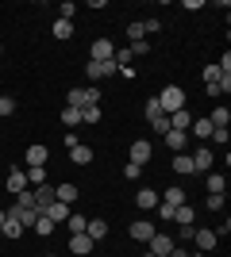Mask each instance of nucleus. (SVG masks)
I'll use <instances>...</instances> for the list:
<instances>
[{"instance_id": "473e14b6", "label": "nucleus", "mask_w": 231, "mask_h": 257, "mask_svg": "<svg viewBox=\"0 0 231 257\" xmlns=\"http://www.w3.org/2000/svg\"><path fill=\"white\" fill-rule=\"evenodd\" d=\"M81 92H85V107H100V88H97V85L81 88Z\"/></svg>"}, {"instance_id": "bb28decb", "label": "nucleus", "mask_w": 231, "mask_h": 257, "mask_svg": "<svg viewBox=\"0 0 231 257\" xmlns=\"http://www.w3.org/2000/svg\"><path fill=\"white\" fill-rule=\"evenodd\" d=\"M174 173L189 177V173H193V158H189V154H174Z\"/></svg>"}, {"instance_id": "5701e85b", "label": "nucleus", "mask_w": 231, "mask_h": 257, "mask_svg": "<svg viewBox=\"0 0 231 257\" xmlns=\"http://www.w3.org/2000/svg\"><path fill=\"white\" fill-rule=\"evenodd\" d=\"M227 192V181H223V173H208V196H223Z\"/></svg>"}, {"instance_id": "4be33fe9", "label": "nucleus", "mask_w": 231, "mask_h": 257, "mask_svg": "<svg viewBox=\"0 0 231 257\" xmlns=\"http://www.w3.org/2000/svg\"><path fill=\"white\" fill-rule=\"evenodd\" d=\"M185 200H189L185 188H166V196H162V204H170V207H181Z\"/></svg>"}, {"instance_id": "e433bc0d", "label": "nucleus", "mask_w": 231, "mask_h": 257, "mask_svg": "<svg viewBox=\"0 0 231 257\" xmlns=\"http://www.w3.org/2000/svg\"><path fill=\"white\" fill-rule=\"evenodd\" d=\"M81 123H100V107H81Z\"/></svg>"}, {"instance_id": "2eb2a0df", "label": "nucleus", "mask_w": 231, "mask_h": 257, "mask_svg": "<svg viewBox=\"0 0 231 257\" xmlns=\"http://www.w3.org/2000/svg\"><path fill=\"white\" fill-rule=\"evenodd\" d=\"M8 192H27V173L23 169H8Z\"/></svg>"}, {"instance_id": "09e8293b", "label": "nucleus", "mask_w": 231, "mask_h": 257, "mask_svg": "<svg viewBox=\"0 0 231 257\" xmlns=\"http://www.w3.org/2000/svg\"><path fill=\"white\" fill-rule=\"evenodd\" d=\"M46 257H58V253H46Z\"/></svg>"}, {"instance_id": "a19ab883", "label": "nucleus", "mask_w": 231, "mask_h": 257, "mask_svg": "<svg viewBox=\"0 0 231 257\" xmlns=\"http://www.w3.org/2000/svg\"><path fill=\"white\" fill-rule=\"evenodd\" d=\"M204 207H208V211H223V196H208Z\"/></svg>"}, {"instance_id": "a18cd8bd", "label": "nucleus", "mask_w": 231, "mask_h": 257, "mask_svg": "<svg viewBox=\"0 0 231 257\" xmlns=\"http://www.w3.org/2000/svg\"><path fill=\"white\" fill-rule=\"evenodd\" d=\"M170 257H189V253H185L181 246H174V249H170Z\"/></svg>"}, {"instance_id": "c03bdc74", "label": "nucleus", "mask_w": 231, "mask_h": 257, "mask_svg": "<svg viewBox=\"0 0 231 257\" xmlns=\"http://www.w3.org/2000/svg\"><path fill=\"white\" fill-rule=\"evenodd\" d=\"M158 27H162V23H158V20H143V31H146V35H154V31H158Z\"/></svg>"}, {"instance_id": "a878e982", "label": "nucleus", "mask_w": 231, "mask_h": 257, "mask_svg": "<svg viewBox=\"0 0 231 257\" xmlns=\"http://www.w3.org/2000/svg\"><path fill=\"white\" fill-rule=\"evenodd\" d=\"M0 234H4V238H20V234H23V226L16 223L8 211H4V226H0Z\"/></svg>"}, {"instance_id": "7ed1b4c3", "label": "nucleus", "mask_w": 231, "mask_h": 257, "mask_svg": "<svg viewBox=\"0 0 231 257\" xmlns=\"http://www.w3.org/2000/svg\"><path fill=\"white\" fill-rule=\"evenodd\" d=\"M146 246H150L146 253H154V257H170V249L177 246V238H174V234H166V230H154V238L146 242Z\"/></svg>"}, {"instance_id": "c756f323", "label": "nucleus", "mask_w": 231, "mask_h": 257, "mask_svg": "<svg viewBox=\"0 0 231 257\" xmlns=\"http://www.w3.org/2000/svg\"><path fill=\"white\" fill-rule=\"evenodd\" d=\"M54 226H58V223H50L46 215H39V223H35L31 230H35V234H43V238H46V234H54Z\"/></svg>"}, {"instance_id": "8fccbe9b", "label": "nucleus", "mask_w": 231, "mask_h": 257, "mask_svg": "<svg viewBox=\"0 0 231 257\" xmlns=\"http://www.w3.org/2000/svg\"><path fill=\"white\" fill-rule=\"evenodd\" d=\"M143 257H154V253H143Z\"/></svg>"}, {"instance_id": "9d476101", "label": "nucleus", "mask_w": 231, "mask_h": 257, "mask_svg": "<svg viewBox=\"0 0 231 257\" xmlns=\"http://www.w3.org/2000/svg\"><path fill=\"white\" fill-rule=\"evenodd\" d=\"M46 158H50V150L39 142V146H27V154H23V165H27V169H31V165H46Z\"/></svg>"}, {"instance_id": "c85d7f7f", "label": "nucleus", "mask_w": 231, "mask_h": 257, "mask_svg": "<svg viewBox=\"0 0 231 257\" xmlns=\"http://www.w3.org/2000/svg\"><path fill=\"white\" fill-rule=\"evenodd\" d=\"M62 123H66V127L73 131L77 123H81V107H62Z\"/></svg>"}, {"instance_id": "dca6fc26", "label": "nucleus", "mask_w": 231, "mask_h": 257, "mask_svg": "<svg viewBox=\"0 0 231 257\" xmlns=\"http://www.w3.org/2000/svg\"><path fill=\"white\" fill-rule=\"evenodd\" d=\"M208 169H212V150L200 146V150L193 154V173H208Z\"/></svg>"}, {"instance_id": "3c124183", "label": "nucleus", "mask_w": 231, "mask_h": 257, "mask_svg": "<svg viewBox=\"0 0 231 257\" xmlns=\"http://www.w3.org/2000/svg\"><path fill=\"white\" fill-rule=\"evenodd\" d=\"M0 54H4V46H0Z\"/></svg>"}, {"instance_id": "0eeeda50", "label": "nucleus", "mask_w": 231, "mask_h": 257, "mask_svg": "<svg viewBox=\"0 0 231 257\" xmlns=\"http://www.w3.org/2000/svg\"><path fill=\"white\" fill-rule=\"evenodd\" d=\"M154 230H158V226H154L150 219H135V223H131V238H135V242H150Z\"/></svg>"}, {"instance_id": "6e6552de", "label": "nucleus", "mask_w": 231, "mask_h": 257, "mask_svg": "<svg viewBox=\"0 0 231 257\" xmlns=\"http://www.w3.org/2000/svg\"><path fill=\"white\" fill-rule=\"evenodd\" d=\"M150 154H154V146L146 139H135L131 142V161L135 165H146V161H150Z\"/></svg>"}, {"instance_id": "b1692460", "label": "nucleus", "mask_w": 231, "mask_h": 257, "mask_svg": "<svg viewBox=\"0 0 231 257\" xmlns=\"http://www.w3.org/2000/svg\"><path fill=\"white\" fill-rule=\"evenodd\" d=\"M69 161H73V165H89V161H93V150H89V146H81V142H77L73 150H69Z\"/></svg>"}, {"instance_id": "412c9836", "label": "nucleus", "mask_w": 231, "mask_h": 257, "mask_svg": "<svg viewBox=\"0 0 231 257\" xmlns=\"http://www.w3.org/2000/svg\"><path fill=\"white\" fill-rule=\"evenodd\" d=\"M174 223H177V226H197V215H193V207L181 204V207L174 211Z\"/></svg>"}, {"instance_id": "37998d69", "label": "nucleus", "mask_w": 231, "mask_h": 257, "mask_svg": "<svg viewBox=\"0 0 231 257\" xmlns=\"http://www.w3.org/2000/svg\"><path fill=\"white\" fill-rule=\"evenodd\" d=\"M227 139H231L227 131H212V142H220V146H227Z\"/></svg>"}, {"instance_id": "c9c22d12", "label": "nucleus", "mask_w": 231, "mask_h": 257, "mask_svg": "<svg viewBox=\"0 0 231 257\" xmlns=\"http://www.w3.org/2000/svg\"><path fill=\"white\" fill-rule=\"evenodd\" d=\"M220 65H216V62H212V65H204V81H208V85H216V81H220Z\"/></svg>"}, {"instance_id": "4c0bfd02", "label": "nucleus", "mask_w": 231, "mask_h": 257, "mask_svg": "<svg viewBox=\"0 0 231 257\" xmlns=\"http://www.w3.org/2000/svg\"><path fill=\"white\" fill-rule=\"evenodd\" d=\"M139 173H143V165H135V161L123 165V177H127V181H139Z\"/></svg>"}, {"instance_id": "49530a36", "label": "nucleus", "mask_w": 231, "mask_h": 257, "mask_svg": "<svg viewBox=\"0 0 231 257\" xmlns=\"http://www.w3.org/2000/svg\"><path fill=\"white\" fill-rule=\"evenodd\" d=\"M0 226H4V211H0Z\"/></svg>"}, {"instance_id": "2f4dec72", "label": "nucleus", "mask_w": 231, "mask_h": 257, "mask_svg": "<svg viewBox=\"0 0 231 257\" xmlns=\"http://www.w3.org/2000/svg\"><path fill=\"white\" fill-rule=\"evenodd\" d=\"M66 223H69V234H85V223H89V219H85V215H69Z\"/></svg>"}, {"instance_id": "1a4fd4ad", "label": "nucleus", "mask_w": 231, "mask_h": 257, "mask_svg": "<svg viewBox=\"0 0 231 257\" xmlns=\"http://www.w3.org/2000/svg\"><path fill=\"white\" fill-rule=\"evenodd\" d=\"M166 146H170V150L174 154H185V146H189V131H166Z\"/></svg>"}, {"instance_id": "f03ea898", "label": "nucleus", "mask_w": 231, "mask_h": 257, "mask_svg": "<svg viewBox=\"0 0 231 257\" xmlns=\"http://www.w3.org/2000/svg\"><path fill=\"white\" fill-rule=\"evenodd\" d=\"M143 111H146V123H150V127L158 131V135H166V131H170V115L162 111L158 96H150V100H146V107H143Z\"/></svg>"}, {"instance_id": "423d86ee", "label": "nucleus", "mask_w": 231, "mask_h": 257, "mask_svg": "<svg viewBox=\"0 0 231 257\" xmlns=\"http://www.w3.org/2000/svg\"><path fill=\"white\" fill-rule=\"evenodd\" d=\"M112 58H116V46H112L108 39H97L93 50H89V62H112Z\"/></svg>"}, {"instance_id": "f257e3e1", "label": "nucleus", "mask_w": 231, "mask_h": 257, "mask_svg": "<svg viewBox=\"0 0 231 257\" xmlns=\"http://www.w3.org/2000/svg\"><path fill=\"white\" fill-rule=\"evenodd\" d=\"M158 104H162L166 115L181 111V107H185V88H181V85H166V88H162V96H158Z\"/></svg>"}, {"instance_id": "de8ad7c7", "label": "nucleus", "mask_w": 231, "mask_h": 257, "mask_svg": "<svg viewBox=\"0 0 231 257\" xmlns=\"http://www.w3.org/2000/svg\"><path fill=\"white\" fill-rule=\"evenodd\" d=\"M189 257H204V253H189Z\"/></svg>"}, {"instance_id": "58836bf2", "label": "nucleus", "mask_w": 231, "mask_h": 257, "mask_svg": "<svg viewBox=\"0 0 231 257\" xmlns=\"http://www.w3.org/2000/svg\"><path fill=\"white\" fill-rule=\"evenodd\" d=\"M158 211H162V223H174V211H177V207H170V204L158 200Z\"/></svg>"}, {"instance_id": "6ab92c4d", "label": "nucleus", "mask_w": 231, "mask_h": 257, "mask_svg": "<svg viewBox=\"0 0 231 257\" xmlns=\"http://www.w3.org/2000/svg\"><path fill=\"white\" fill-rule=\"evenodd\" d=\"M54 200H58V204H73V200H77V184H58V188H54Z\"/></svg>"}, {"instance_id": "9b49d317", "label": "nucleus", "mask_w": 231, "mask_h": 257, "mask_svg": "<svg viewBox=\"0 0 231 257\" xmlns=\"http://www.w3.org/2000/svg\"><path fill=\"white\" fill-rule=\"evenodd\" d=\"M193 238H197V249H200V253H208V249L220 242V234H216V230H204V226H197V230H193Z\"/></svg>"}, {"instance_id": "72a5a7b5", "label": "nucleus", "mask_w": 231, "mask_h": 257, "mask_svg": "<svg viewBox=\"0 0 231 257\" xmlns=\"http://www.w3.org/2000/svg\"><path fill=\"white\" fill-rule=\"evenodd\" d=\"M193 135H197V139H212V123L208 119H197V123H193Z\"/></svg>"}, {"instance_id": "4468645a", "label": "nucleus", "mask_w": 231, "mask_h": 257, "mask_svg": "<svg viewBox=\"0 0 231 257\" xmlns=\"http://www.w3.org/2000/svg\"><path fill=\"white\" fill-rule=\"evenodd\" d=\"M208 123H212V131H227V123H231V111L223 104H216L212 107V115H208Z\"/></svg>"}, {"instance_id": "39448f33", "label": "nucleus", "mask_w": 231, "mask_h": 257, "mask_svg": "<svg viewBox=\"0 0 231 257\" xmlns=\"http://www.w3.org/2000/svg\"><path fill=\"white\" fill-rule=\"evenodd\" d=\"M8 215H12V219H16V223L23 226V230L39 223V211H35V207H20V204H12V207H8Z\"/></svg>"}, {"instance_id": "a211bd4d", "label": "nucleus", "mask_w": 231, "mask_h": 257, "mask_svg": "<svg viewBox=\"0 0 231 257\" xmlns=\"http://www.w3.org/2000/svg\"><path fill=\"white\" fill-rule=\"evenodd\" d=\"M85 234L93 238V242H100V238L108 234V223H104V219H89V223H85Z\"/></svg>"}, {"instance_id": "7c9ffc66", "label": "nucleus", "mask_w": 231, "mask_h": 257, "mask_svg": "<svg viewBox=\"0 0 231 257\" xmlns=\"http://www.w3.org/2000/svg\"><path fill=\"white\" fill-rule=\"evenodd\" d=\"M127 39H131V43L146 39V31H143V20H131V23H127Z\"/></svg>"}, {"instance_id": "aec40b11", "label": "nucleus", "mask_w": 231, "mask_h": 257, "mask_svg": "<svg viewBox=\"0 0 231 257\" xmlns=\"http://www.w3.org/2000/svg\"><path fill=\"white\" fill-rule=\"evenodd\" d=\"M170 127H174V131H189V127H193L189 107H181V111H174V115H170Z\"/></svg>"}, {"instance_id": "79ce46f5", "label": "nucleus", "mask_w": 231, "mask_h": 257, "mask_svg": "<svg viewBox=\"0 0 231 257\" xmlns=\"http://www.w3.org/2000/svg\"><path fill=\"white\" fill-rule=\"evenodd\" d=\"M150 50V43H143V39H139V43H127V54H146Z\"/></svg>"}, {"instance_id": "ea45409f", "label": "nucleus", "mask_w": 231, "mask_h": 257, "mask_svg": "<svg viewBox=\"0 0 231 257\" xmlns=\"http://www.w3.org/2000/svg\"><path fill=\"white\" fill-rule=\"evenodd\" d=\"M12 111H16V100H12V96H0V115H12Z\"/></svg>"}, {"instance_id": "f3484780", "label": "nucleus", "mask_w": 231, "mask_h": 257, "mask_svg": "<svg viewBox=\"0 0 231 257\" xmlns=\"http://www.w3.org/2000/svg\"><path fill=\"white\" fill-rule=\"evenodd\" d=\"M46 219H50V223H58V226H62V223H66V219H69V207L66 204H58V200H54V204H50V207H46Z\"/></svg>"}, {"instance_id": "f8f14e48", "label": "nucleus", "mask_w": 231, "mask_h": 257, "mask_svg": "<svg viewBox=\"0 0 231 257\" xmlns=\"http://www.w3.org/2000/svg\"><path fill=\"white\" fill-rule=\"evenodd\" d=\"M93 238L89 234H69V253H77V257H85V253H93Z\"/></svg>"}, {"instance_id": "f704fd0d", "label": "nucleus", "mask_w": 231, "mask_h": 257, "mask_svg": "<svg viewBox=\"0 0 231 257\" xmlns=\"http://www.w3.org/2000/svg\"><path fill=\"white\" fill-rule=\"evenodd\" d=\"M66 107H85V92H81V88H69V96H66Z\"/></svg>"}, {"instance_id": "ddd939ff", "label": "nucleus", "mask_w": 231, "mask_h": 257, "mask_svg": "<svg viewBox=\"0 0 231 257\" xmlns=\"http://www.w3.org/2000/svg\"><path fill=\"white\" fill-rule=\"evenodd\" d=\"M135 207H139V211H154V207H158V192H154V188H139V192H135Z\"/></svg>"}, {"instance_id": "20e7f679", "label": "nucleus", "mask_w": 231, "mask_h": 257, "mask_svg": "<svg viewBox=\"0 0 231 257\" xmlns=\"http://www.w3.org/2000/svg\"><path fill=\"white\" fill-rule=\"evenodd\" d=\"M31 204H35V211L43 215L46 207L54 204V188H50V184H39V188H31Z\"/></svg>"}, {"instance_id": "393cba45", "label": "nucleus", "mask_w": 231, "mask_h": 257, "mask_svg": "<svg viewBox=\"0 0 231 257\" xmlns=\"http://www.w3.org/2000/svg\"><path fill=\"white\" fill-rule=\"evenodd\" d=\"M23 173H27V184H31V188L46 184V165H31V169H23Z\"/></svg>"}, {"instance_id": "cd10ccee", "label": "nucleus", "mask_w": 231, "mask_h": 257, "mask_svg": "<svg viewBox=\"0 0 231 257\" xmlns=\"http://www.w3.org/2000/svg\"><path fill=\"white\" fill-rule=\"evenodd\" d=\"M69 35H73V20H62V16H58V23H54V39H62V43H66Z\"/></svg>"}]
</instances>
